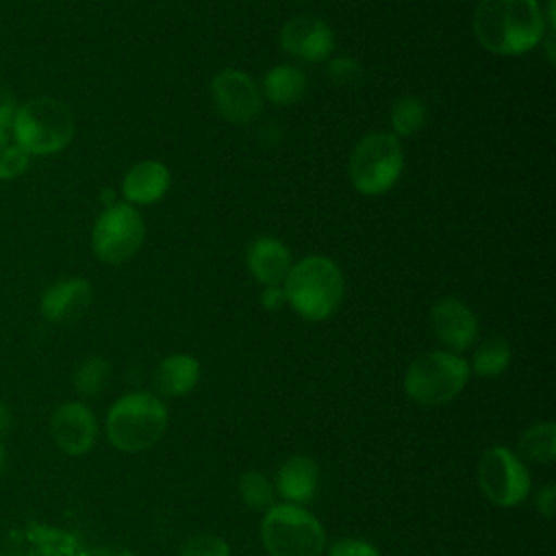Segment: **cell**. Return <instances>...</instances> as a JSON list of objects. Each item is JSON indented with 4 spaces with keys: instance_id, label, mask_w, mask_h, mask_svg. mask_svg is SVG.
<instances>
[{
    "instance_id": "d4e9b609",
    "label": "cell",
    "mask_w": 556,
    "mask_h": 556,
    "mask_svg": "<svg viewBox=\"0 0 556 556\" xmlns=\"http://www.w3.org/2000/svg\"><path fill=\"white\" fill-rule=\"evenodd\" d=\"M178 556H230V547L217 534H198L180 547Z\"/></svg>"
},
{
    "instance_id": "cb8c5ba5",
    "label": "cell",
    "mask_w": 556,
    "mask_h": 556,
    "mask_svg": "<svg viewBox=\"0 0 556 556\" xmlns=\"http://www.w3.org/2000/svg\"><path fill=\"white\" fill-rule=\"evenodd\" d=\"M109 376H111L109 361L100 356H89L76 367L74 387L80 395H96L106 387Z\"/></svg>"
},
{
    "instance_id": "7c38bea8",
    "label": "cell",
    "mask_w": 556,
    "mask_h": 556,
    "mask_svg": "<svg viewBox=\"0 0 556 556\" xmlns=\"http://www.w3.org/2000/svg\"><path fill=\"white\" fill-rule=\"evenodd\" d=\"M280 46L287 54L302 61H326L334 48L330 26L317 17L300 15L289 20L280 30Z\"/></svg>"
},
{
    "instance_id": "277c9868",
    "label": "cell",
    "mask_w": 556,
    "mask_h": 556,
    "mask_svg": "<svg viewBox=\"0 0 556 556\" xmlns=\"http://www.w3.org/2000/svg\"><path fill=\"white\" fill-rule=\"evenodd\" d=\"M167 428L165 404L148 393L122 395L106 415V437L122 452H143L156 445Z\"/></svg>"
},
{
    "instance_id": "4fadbf2b",
    "label": "cell",
    "mask_w": 556,
    "mask_h": 556,
    "mask_svg": "<svg viewBox=\"0 0 556 556\" xmlns=\"http://www.w3.org/2000/svg\"><path fill=\"white\" fill-rule=\"evenodd\" d=\"M430 326L443 345L458 352L467 350L478 339V319L473 311L456 298H443L432 306Z\"/></svg>"
},
{
    "instance_id": "d6a6232c",
    "label": "cell",
    "mask_w": 556,
    "mask_h": 556,
    "mask_svg": "<svg viewBox=\"0 0 556 556\" xmlns=\"http://www.w3.org/2000/svg\"><path fill=\"white\" fill-rule=\"evenodd\" d=\"M9 135H11V130H9V126H0V150L2 148H7L11 141H9Z\"/></svg>"
},
{
    "instance_id": "e0dca14e",
    "label": "cell",
    "mask_w": 556,
    "mask_h": 556,
    "mask_svg": "<svg viewBox=\"0 0 556 556\" xmlns=\"http://www.w3.org/2000/svg\"><path fill=\"white\" fill-rule=\"evenodd\" d=\"M317 482H319V471L313 458L304 456V454H295L291 458H287L276 476V489L280 493L282 500H287L289 504H306L315 497L317 491Z\"/></svg>"
},
{
    "instance_id": "d6986e66",
    "label": "cell",
    "mask_w": 556,
    "mask_h": 556,
    "mask_svg": "<svg viewBox=\"0 0 556 556\" xmlns=\"http://www.w3.org/2000/svg\"><path fill=\"white\" fill-rule=\"evenodd\" d=\"M263 93L274 104H293L306 93V76L293 65H276L263 78Z\"/></svg>"
},
{
    "instance_id": "7a4b0ae2",
    "label": "cell",
    "mask_w": 556,
    "mask_h": 556,
    "mask_svg": "<svg viewBox=\"0 0 556 556\" xmlns=\"http://www.w3.org/2000/svg\"><path fill=\"white\" fill-rule=\"evenodd\" d=\"M13 143L30 156H50L70 146L76 130L72 109L52 96H37L15 109L9 126Z\"/></svg>"
},
{
    "instance_id": "f546056e",
    "label": "cell",
    "mask_w": 556,
    "mask_h": 556,
    "mask_svg": "<svg viewBox=\"0 0 556 556\" xmlns=\"http://www.w3.org/2000/svg\"><path fill=\"white\" fill-rule=\"evenodd\" d=\"M15 109H17V102H15L13 91L9 87L0 85V126H11Z\"/></svg>"
},
{
    "instance_id": "6da1fadb",
    "label": "cell",
    "mask_w": 556,
    "mask_h": 556,
    "mask_svg": "<svg viewBox=\"0 0 556 556\" xmlns=\"http://www.w3.org/2000/svg\"><path fill=\"white\" fill-rule=\"evenodd\" d=\"M547 28L539 0H480L473 33L495 54H521L543 41Z\"/></svg>"
},
{
    "instance_id": "ba28073f",
    "label": "cell",
    "mask_w": 556,
    "mask_h": 556,
    "mask_svg": "<svg viewBox=\"0 0 556 556\" xmlns=\"http://www.w3.org/2000/svg\"><path fill=\"white\" fill-rule=\"evenodd\" d=\"M146 237V226L141 215L132 204L115 202L106 206L91 230L93 254L111 265L132 258Z\"/></svg>"
},
{
    "instance_id": "5bb4252c",
    "label": "cell",
    "mask_w": 556,
    "mask_h": 556,
    "mask_svg": "<svg viewBox=\"0 0 556 556\" xmlns=\"http://www.w3.org/2000/svg\"><path fill=\"white\" fill-rule=\"evenodd\" d=\"M93 289L85 278H63L52 282L39 300V311L50 324H67L78 319L91 304Z\"/></svg>"
},
{
    "instance_id": "1f68e13d",
    "label": "cell",
    "mask_w": 556,
    "mask_h": 556,
    "mask_svg": "<svg viewBox=\"0 0 556 556\" xmlns=\"http://www.w3.org/2000/svg\"><path fill=\"white\" fill-rule=\"evenodd\" d=\"M11 426V410L7 408V404L0 402V434Z\"/></svg>"
},
{
    "instance_id": "2e32d148",
    "label": "cell",
    "mask_w": 556,
    "mask_h": 556,
    "mask_svg": "<svg viewBox=\"0 0 556 556\" xmlns=\"http://www.w3.org/2000/svg\"><path fill=\"white\" fill-rule=\"evenodd\" d=\"M169 178V169L161 161H139L124 176L122 193L130 204H152L165 195Z\"/></svg>"
},
{
    "instance_id": "7402d4cb",
    "label": "cell",
    "mask_w": 556,
    "mask_h": 556,
    "mask_svg": "<svg viewBox=\"0 0 556 556\" xmlns=\"http://www.w3.org/2000/svg\"><path fill=\"white\" fill-rule=\"evenodd\" d=\"M239 497L248 508L258 513H267L271 506H276L274 484L256 469H250L239 478Z\"/></svg>"
},
{
    "instance_id": "4316f807",
    "label": "cell",
    "mask_w": 556,
    "mask_h": 556,
    "mask_svg": "<svg viewBox=\"0 0 556 556\" xmlns=\"http://www.w3.org/2000/svg\"><path fill=\"white\" fill-rule=\"evenodd\" d=\"M330 80L339 87H354L363 80V67L356 59H348V56H339L332 59L326 67Z\"/></svg>"
},
{
    "instance_id": "8fae6325",
    "label": "cell",
    "mask_w": 556,
    "mask_h": 556,
    "mask_svg": "<svg viewBox=\"0 0 556 556\" xmlns=\"http://www.w3.org/2000/svg\"><path fill=\"white\" fill-rule=\"evenodd\" d=\"M50 432L61 452L70 456H83L96 443L98 421L87 404L65 402L54 410L50 419Z\"/></svg>"
},
{
    "instance_id": "52a82bcc",
    "label": "cell",
    "mask_w": 556,
    "mask_h": 556,
    "mask_svg": "<svg viewBox=\"0 0 556 556\" xmlns=\"http://www.w3.org/2000/svg\"><path fill=\"white\" fill-rule=\"evenodd\" d=\"M404 154L395 135L371 132L365 135L352 150L348 174L356 191L378 195L389 191L402 174Z\"/></svg>"
},
{
    "instance_id": "44dd1931",
    "label": "cell",
    "mask_w": 556,
    "mask_h": 556,
    "mask_svg": "<svg viewBox=\"0 0 556 556\" xmlns=\"http://www.w3.org/2000/svg\"><path fill=\"white\" fill-rule=\"evenodd\" d=\"M510 358L513 352L508 341L502 337H491L484 343H480V348L473 352L471 369L482 378H495L508 369Z\"/></svg>"
},
{
    "instance_id": "ffe728a7",
    "label": "cell",
    "mask_w": 556,
    "mask_h": 556,
    "mask_svg": "<svg viewBox=\"0 0 556 556\" xmlns=\"http://www.w3.org/2000/svg\"><path fill=\"white\" fill-rule=\"evenodd\" d=\"M519 456L534 463H552L556 458V426L541 421L526 428L519 437Z\"/></svg>"
},
{
    "instance_id": "9c48e42d",
    "label": "cell",
    "mask_w": 556,
    "mask_h": 556,
    "mask_svg": "<svg viewBox=\"0 0 556 556\" xmlns=\"http://www.w3.org/2000/svg\"><path fill=\"white\" fill-rule=\"evenodd\" d=\"M478 484L486 500L510 508L528 497L530 473L515 452L495 445L486 450L478 463Z\"/></svg>"
},
{
    "instance_id": "ac0fdd59",
    "label": "cell",
    "mask_w": 556,
    "mask_h": 556,
    "mask_svg": "<svg viewBox=\"0 0 556 556\" xmlns=\"http://www.w3.org/2000/svg\"><path fill=\"white\" fill-rule=\"evenodd\" d=\"M200 380V363L191 354H172L163 358L156 369L154 384L165 397H180L189 393Z\"/></svg>"
},
{
    "instance_id": "484cf974",
    "label": "cell",
    "mask_w": 556,
    "mask_h": 556,
    "mask_svg": "<svg viewBox=\"0 0 556 556\" xmlns=\"http://www.w3.org/2000/svg\"><path fill=\"white\" fill-rule=\"evenodd\" d=\"M30 163V154L22 150L17 143H9L0 150V180H13L20 178Z\"/></svg>"
},
{
    "instance_id": "83f0119b",
    "label": "cell",
    "mask_w": 556,
    "mask_h": 556,
    "mask_svg": "<svg viewBox=\"0 0 556 556\" xmlns=\"http://www.w3.org/2000/svg\"><path fill=\"white\" fill-rule=\"evenodd\" d=\"M330 556H380V552L363 539H339L330 545Z\"/></svg>"
},
{
    "instance_id": "5b68a950",
    "label": "cell",
    "mask_w": 556,
    "mask_h": 556,
    "mask_svg": "<svg viewBox=\"0 0 556 556\" xmlns=\"http://www.w3.org/2000/svg\"><path fill=\"white\" fill-rule=\"evenodd\" d=\"M469 380V363L445 350L417 356L404 376V391L424 406H439L454 400Z\"/></svg>"
},
{
    "instance_id": "603a6c76",
    "label": "cell",
    "mask_w": 556,
    "mask_h": 556,
    "mask_svg": "<svg viewBox=\"0 0 556 556\" xmlns=\"http://www.w3.org/2000/svg\"><path fill=\"white\" fill-rule=\"evenodd\" d=\"M426 124V106L419 98L404 96L397 98L391 106V128L400 137L415 135L424 128Z\"/></svg>"
},
{
    "instance_id": "8992f818",
    "label": "cell",
    "mask_w": 556,
    "mask_h": 556,
    "mask_svg": "<svg viewBox=\"0 0 556 556\" xmlns=\"http://www.w3.org/2000/svg\"><path fill=\"white\" fill-rule=\"evenodd\" d=\"M261 541L269 556H321L326 532L306 508L276 504L261 521Z\"/></svg>"
},
{
    "instance_id": "836d02e7",
    "label": "cell",
    "mask_w": 556,
    "mask_h": 556,
    "mask_svg": "<svg viewBox=\"0 0 556 556\" xmlns=\"http://www.w3.org/2000/svg\"><path fill=\"white\" fill-rule=\"evenodd\" d=\"M4 467H7V452H4V445L0 443V476H2Z\"/></svg>"
},
{
    "instance_id": "f1b7e54d",
    "label": "cell",
    "mask_w": 556,
    "mask_h": 556,
    "mask_svg": "<svg viewBox=\"0 0 556 556\" xmlns=\"http://www.w3.org/2000/svg\"><path fill=\"white\" fill-rule=\"evenodd\" d=\"M554 508H556V486L554 484H545L539 491V495H536V510L545 519H552L554 517Z\"/></svg>"
},
{
    "instance_id": "3957f363",
    "label": "cell",
    "mask_w": 556,
    "mask_h": 556,
    "mask_svg": "<svg viewBox=\"0 0 556 556\" xmlns=\"http://www.w3.org/2000/svg\"><path fill=\"white\" fill-rule=\"evenodd\" d=\"M282 289L287 304L308 321H324L334 315L345 293L339 265L326 256H306L291 265Z\"/></svg>"
},
{
    "instance_id": "4dcf8cb0",
    "label": "cell",
    "mask_w": 556,
    "mask_h": 556,
    "mask_svg": "<svg viewBox=\"0 0 556 556\" xmlns=\"http://www.w3.org/2000/svg\"><path fill=\"white\" fill-rule=\"evenodd\" d=\"M261 302H263L265 308H280L282 304H287L282 285L280 287H265L263 293H261Z\"/></svg>"
},
{
    "instance_id": "9a60e30c",
    "label": "cell",
    "mask_w": 556,
    "mask_h": 556,
    "mask_svg": "<svg viewBox=\"0 0 556 556\" xmlns=\"http://www.w3.org/2000/svg\"><path fill=\"white\" fill-rule=\"evenodd\" d=\"M245 261L250 274L265 287H280L293 265L289 248L274 237L254 239L248 248Z\"/></svg>"
},
{
    "instance_id": "30bf717a",
    "label": "cell",
    "mask_w": 556,
    "mask_h": 556,
    "mask_svg": "<svg viewBox=\"0 0 556 556\" xmlns=\"http://www.w3.org/2000/svg\"><path fill=\"white\" fill-rule=\"evenodd\" d=\"M211 98L217 113L232 124L252 122L263 106L261 89L239 70H222L211 80Z\"/></svg>"
}]
</instances>
